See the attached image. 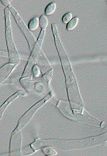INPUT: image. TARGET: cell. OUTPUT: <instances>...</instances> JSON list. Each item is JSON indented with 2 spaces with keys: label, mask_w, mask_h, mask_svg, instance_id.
Returning a JSON list of instances; mask_svg holds the SVG:
<instances>
[{
  "label": "cell",
  "mask_w": 107,
  "mask_h": 156,
  "mask_svg": "<svg viewBox=\"0 0 107 156\" xmlns=\"http://www.w3.org/2000/svg\"><path fill=\"white\" fill-rule=\"evenodd\" d=\"M52 75H53V71L50 70V71H48V72L46 73L45 74H44L43 76V78L47 83L49 84L50 80L52 78Z\"/></svg>",
  "instance_id": "obj_15"
},
{
  "label": "cell",
  "mask_w": 107,
  "mask_h": 156,
  "mask_svg": "<svg viewBox=\"0 0 107 156\" xmlns=\"http://www.w3.org/2000/svg\"><path fill=\"white\" fill-rule=\"evenodd\" d=\"M56 9V4L55 2H52L50 3L46 6L45 9V14L46 16H50L53 14L55 12Z\"/></svg>",
  "instance_id": "obj_9"
},
{
  "label": "cell",
  "mask_w": 107,
  "mask_h": 156,
  "mask_svg": "<svg viewBox=\"0 0 107 156\" xmlns=\"http://www.w3.org/2000/svg\"><path fill=\"white\" fill-rule=\"evenodd\" d=\"M9 9L13 16L14 18L16 20L17 25L19 27V29L21 30L24 35L25 36L27 43L29 44V50L32 51L35 44V43L36 42V38L33 35L32 33L29 31V29L27 27L24 22L23 21V19H22V17H21V16L19 15V13L17 12V11L13 7H12V6L9 8Z\"/></svg>",
  "instance_id": "obj_6"
},
{
  "label": "cell",
  "mask_w": 107,
  "mask_h": 156,
  "mask_svg": "<svg viewBox=\"0 0 107 156\" xmlns=\"http://www.w3.org/2000/svg\"><path fill=\"white\" fill-rule=\"evenodd\" d=\"M72 17H73V14L71 12H68L63 16L61 21L64 24H67L72 19Z\"/></svg>",
  "instance_id": "obj_14"
},
{
  "label": "cell",
  "mask_w": 107,
  "mask_h": 156,
  "mask_svg": "<svg viewBox=\"0 0 107 156\" xmlns=\"http://www.w3.org/2000/svg\"><path fill=\"white\" fill-rule=\"evenodd\" d=\"M0 56L3 57H8V54L5 51H2L0 50Z\"/></svg>",
  "instance_id": "obj_18"
},
{
  "label": "cell",
  "mask_w": 107,
  "mask_h": 156,
  "mask_svg": "<svg viewBox=\"0 0 107 156\" xmlns=\"http://www.w3.org/2000/svg\"><path fill=\"white\" fill-rule=\"evenodd\" d=\"M41 149L43 152H44V154L47 156H55L57 154V151L54 149L52 148L51 147H44Z\"/></svg>",
  "instance_id": "obj_13"
},
{
  "label": "cell",
  "mask_w": 107,
  "mask_h": 156,
  "mask_svg": "<svg viewBox=\"0 0 107 156\" xmlns=\"http://www.w3.org/2000/svg\"><path fill=\"white\" fill-rule=\"evenodd\" d=\"M1 2H2V4H3L5 6L9 8L11 6V1L10 0H1Z\"/></svg>",
  "instance_id": "obj_17"
},
{
  "label": "cell",
  "mask_w": 107,
  "mask_h": 156,
  "mask_svg": "<svg viewBox=\"0 0 107 156\" xmlns=\"http://www.w3.org/2000/svg\"><path fill=\"white\" fill-rule=\"evenodd\" d=\"M32 72L33 77L34 78H37L40 76V71L37 65H34V66L33 67L32 69Z\"/></svg>",
  "instance_id": "obj_16"
},
{
  "label": "cell",
  "mask_w": 107,
  "mask_h": 156,
  "mask_svg": "<svg viewBox=\"0 0 107 156\" xmlns=\"http://www.w3.org/2000/svg\"><path fill=\"white\" fill-rule=\"evenodd\" d=\"M39 26V19L36 16L33 17L29 22L28 29L31 31L36 30Z\"/></svg>",
  "instance_id": "obj_10"
},
{
  "label": "cell",
  "mask_w": 107,
  "mask_h": 156,
  "mask_svg": "<svg viewBox=\"0 0 107 156\" xmlns=\"http://www.w3.org/2000/svg\"><path fill=\"white\" fill-rule=\"evenodd\" d=\"M4 13L5 27V35L8 50V56L9 57L10 63L17 64L19 62V56L14 42L10 18V11L9 8L4 9Z\"/></svg>",
  "instance_id": "obj_3"
},
{
  "label": "cell",
  "mask_w": 107,
  "mask_h": 156,
  "mask_svg": "<svg viewBox=\"0 0 107 156\" xmlns=\"http://www.w3.org/2000/svg\"><path fill=\"white\" fill-rule=\"evenodd\" d=\"M22 136L20 131H13L10 139L9 154L11 156L21 155Z\"/></svg>",
  "instance_id": "obj_7"
},
{
  "label": "cell",
  "mask_w": 107,
  "mask_h": 156,
  "mask_svg": "<svg viewBox=\"0 0 107 156\" xmlns=\"http://www.w3.org/2000/svg\"><path fill=\"white\" fill-rule=\"evenodd\" d=\"M45 32H46L45 30L41 29L40 33L38 36V40L36 41L34 47L31 51V55L29 56L28 62L26 65L25 69L23 72L22 78L28 77L29 76L31 75L33 67L34 66V64L37 59L38 54L40 53V51L41 49L45 35Z\"/></svg>",
  "instance_id": "obj_5"
},
{
  "label": "cell",
  "mask_w": 107,
  "mask_h": 156,
  "mask_svg": "<svg viewBox=\"0 0 107 156\" xmlns=\"http://www.w3.org/2000/svg\"><path fill=\"white\" fill-rule=\"evenodd\" d=\"M48 19L45 15H42L40 16L39 19V25L42 30H45L48 25Z\"/></svg>",
  "instance_id": "obj_12"
},
{
  "label": "cell",
  "mask_w": 107,
  "mask_h": 156,
  "mask_svg": "<svg viewBox=\"0 0 107 156\" xmlns=\"http://www.w3.org/2000/svg\"><path fill=\"white\" fill-rule=\"evenodd\" d=\"M79 22V17L77 16L74 17L73 19L71 20L68 23H67V26H66V29L67 30H73L75 29V27L78 25V23Z\"/></svg>",
  "instance_id": "obj_11"
},
{
  "label": "cell",
  "mask_w": 107,
  "mask_h": 156,
  "mask_svg": "<svg viewBox=\"0 0 107 156\" xmlns=\"http://www.w3.org/2000/svg\"><path fill=\"white\" fill-rule=\"evenodd\" d=\"M53 96V92H50L49 93L43 98L42 100L39 101L38 102L36 103L34 105L31 107L26 112H25L21 118L19 119L17 125L16 129L14 130V131H21L23 128L27 124L29 123V122L31 120L33 116L36 113L38 109L40 108L41 107L47 103L50 99H51Z\"/></svg>",
  "instance_id": "obj_4"
},
{
  "label": "cell",
  "mask_w": 107,
  "mask_h": 156,
  "mask_svg": "<svg viewBox=\"0 0 107 156\" xmlns=\"http://www.w3.org/2000/svg\"><path fill=\"white\" fill-rule=\"evenodd\" d=\"M106 133L97 137L89 138L81 140H63L57 139H41L37 138L30 145L33 151H36L42 147L46 146L53 147L61 149V151H68L73 149H80L100 144L105 141Z\"/></svg>",
  "instance_id": "obj_2"
},
{
  "label": "cell",
  "mask_w": 107,
  "mask_h": 156,
  "mask_svg": "<svg viewBox=\"0 0 107 156\" xmlns=\"http://www.w3.org/2000/svg\"><path fill=\"white\" fill-rule=\"evenodd\" d=\"M52 30L54 37L56 47L57 48L65 74L68 98L70 101L71 106L73 108L74 112L79 111L80 113H82L83 112L82 101L79 92L76 80L73 74L67 54L60 41L57 27L55 23L52 24Z\"/></svg>",
  "instance_id": "obj_1"
},
{
  "label": "cell",
  "mask_w": 107,
  "mask_h": 156,
  "mask_svg": "<svg viewBox=\"0 0 107 156\" xmlns=\"http://www.w3.org/2000/svg\"><path fill=\"white\" fill-rule=\"evenodd\" d=\"M18 64L19 63H7L0 68V84L4 82L6 78L10 76Z\"/></svg>",
  "instance_id": "obj_8"
}]
</instances>
